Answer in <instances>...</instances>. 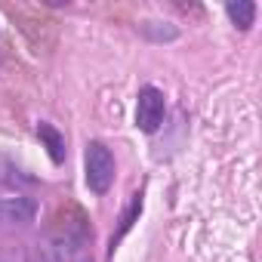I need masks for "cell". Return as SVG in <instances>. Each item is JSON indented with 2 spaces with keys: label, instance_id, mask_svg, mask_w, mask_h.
<instances>
[{
  "label": "cell",
  "instance_id": "6da1fadb",
  "mask_svg": "<svg viewBox=\"0 0 262 262\" xmlns=\"http://www.w3.org/2000/svg\"><path fill=\"white\" fill-rule=\"evenodd\" d=\"M90 241V225L80 210H74L68 219H59L43 231L37 241V262H74L77 253Z\"/></svg>",
  "mask_w": 262,
  "mask_h": 262
},
{
  "label": "cell",
  "instance_id": "7a4b0ae2",
  "mask_svg": "<svg viewBox=\"0 0 262 262\" xmlns=\"http://www.w3.org/2000/svg\"><path fill=\"white\" fill-rule=\"evenodd\" d=\"M83 170H86V185L93 194H105L114 182V155L105 142H90L86 145V158H83Z\"/></svg>",
  "mask_w": 262,
  "mask_h": 262
},
{
  "label": "cell",
  "instance_id": "3957f363",
  "mask_svg": "<svg viewBox=\"0 0 262 262\" xmlns=\"http://www.w3.org/2000/svg\"><path fill=\"white\" fill-rule=\"evenodd\" d=\"M164 114H167L164 93L158 86H142L139 99H136V126L142 133H155V129L164 123Z\"/></svg>",
  "mask_w": 262,
  "mask_h": 262
},
{
  "label": "cell",
  "instance_id": "277c9868",
  "mask_svg": "<svg viewBox=\"0 0 262 262\" xmlns=\"http://www.w3.org/2000/svg\"><path fill=\"white\" fill-rule=\"evenodd\" d=\"M37 207L31 198H0V225H28Z\"/></svg>",
  "mask_w": 262,
  "mask_h": 262
},
{
  "label": "cell",
  "instance_id": "5b68a950",
  "mask_svg": "<svg viewBox=\"0 0 262 262\" xmlns=\"http://www.w3.org/2000/svg\"><path fill=\"white\" fill-rule=\"evenodd\" d=\"M37 136H40V142L47 145L53 164H62V161H65V136L59 133L53 123H40V126H37Z\"/></svg>",
  "mask_w": 262,
  "mask_h": 262
},
{
  "label": "cell",
  "instance_id": "8992f818",
  "mask_svg": "<svg viewBox=\"0 0 262 262\" xmlns=\"http://www.w3.org/2000/svg\"><path fill=\"white\" fill-rule=\"evenodd\" d=\"M225 13H228V19L234 22V28H241V31H247V28L256 22V4H250V0H237V4H228Z\"/></svg>",
  "mask_w": 262,
  "mask_h": 262
},
{
  "label": "cell",
  "instance_id": "52a82bcc",
  "mask_svg": "<svg viewBox=\"0 0 262 262\" xmlns=\"http://www.w3.org/2000/svg\"><path fill=\"white\" fill-rule=\"evenodd\" d=\"M139 31L145 34V37H151V40H173L179 31L173 28V25H161V22H145V25H139Z\"/></svg>",
  "mask_w": 262,
  "mask_h": 262
},
{
  "label": "cell",
  "instance_id": "ba28073f",
  "mask_svg": "<svg viewBox=\"0 0 262 262\" xmlns=\"http://www.w3.org/2000/svg\"><path fill=\"white\" fill-rule=\"evenodd\" d=\"M0 262H10V259H0Z\"/></svg>",
  "mask_w": 262,
  "mask_h": 262
}]
</instances>
